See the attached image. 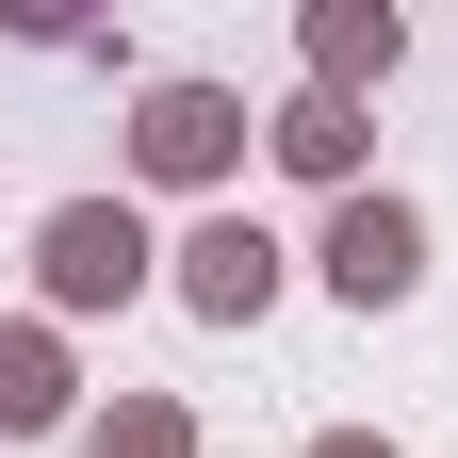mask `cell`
Returning a JSON list of instances; mask_svg holds the SVG:
<instances>
[{
	"instance_id": "obj_1",
	"label": "cell",
	"mask_w": 458,
	"mask_h": 458,
	"mask_svg": "<svg viewBox=\"0 0 458 458\" xmlns=\"http://www.w3.org/2000/svg\"><path fill=\"white\" fill-rule=\"evenodd\" d=\"M49 295H66V311H114V295H131V278H148V229L131 213H114V197H66V213H49Z\"/></svg>"
},
{
	"instance_id": "obj_2",
	"label": "cell",
	"mask_w": 458,
	"mask_h": 458,
	"mask_svg": "<svg viewBox=\"0 0 458 458\" xmlns=\"http://www.w3.org/2000/svg\"><path fill=\"white\" fill-rule=\"evenodd\" d=\"M327 278H344V295H410V278H426V229L410 213H393V197H344V229H327Z\"/></svg>"
},
{
	"instance_id": "obj_3",
	"label": "cell",
	"mask_w": 458,
	"mask_h": 458,
	"mask_svg": "<svg viewBox=\"0 0 458 458\" xmlns=\"http://www.w3.org/2000/svg\"><path fill=\"white\" fill-rule=\"evenodd\" d=\"M131 148H148V181H213V164H229V148H246V114H229L213 82H164Z\"/></svg>"
},
{
	"instance_id": "obj_4",
	"label": "cell",
	"mask_w": 458,
	"mask_h": 458,
	"mask_svg": "<svg viewBox=\"0 0 458 458\" xmlns=\"http://www.w3.org/2000/svg\"><path fill=\"white\" fill-rule=\"evenodd\" d=\"M181 295H197L213 327H246V311L278 295V246H262V229H246V213H213V229H197V246H181Z\"/></svg>"
},
{
	"instance_id": "obj_5",
	"label": "cell",
	"mask_w": 458,
	"mask_h": 458,
	"mask_svg": "<svg viewBox=\"0 0 458 458\" xmlns=\"http://www.w3.org/2000/svg\"><path fill=\"white\" fill-rule=\"evenodd\" d=\"M66 410V360H49V327H0V426H49Z\"/></svg>"
},
{
	"instance_id": "obj_6",
	"label": "cell",
	"mask_w": 458,
	"mask_h": 458,
	"mask_svg": "<svg viewBox=\"0 0 458 458\" xmlns=\"http://www.w3.org/2000/svg\"><path fill=\"white\" fill-rule=\"evenodd\" d=\"M278 164H311V181H344V164H360V114H344V98H295V114H278Z\"/></svg>"
},
{
	"instance_id": "obj_7",
	"label": "cell",
	"mask_w": 458,
	"mask_h": 458,
	"mask_svg": "<svg viewBox=\"0 0 458 458\" xmlns=\"http://www.w3.org/2000/svg\"><path fill=\"white\" fill-rule=\"evenodd\" d=\"M98 458H197V426H181V410H114Z\"/></svg>"
},
{
	"instance_id": "obj_8",
	"label": "cell",
	"mask_w": 458,
	"mask_h": 458,
	"mask_svg": "<svg viewBox=\"0 0 458 458\" xmlns=\"http://www.w3.org/2000/svg\"><path fill=\"white\" fill-rule=\"evenodd\" d=\"M311 49H327V82H360V66H393V17H327Z\"/></svg>"
},
{
	"instance_id": "obj_9",
	"label": "cell",
	"mask_w": 458,
	"mask_h": 458,
	"mask_svg": "<svg viewBox=\"0 0 458 458\" xmlns=\"http://www.w3.org/2000/svg\"><path fill=\"white\" fill-rule=\"evenodd\" d=\"M311 458H393V442H311Z\"/></svg>"
}]
</instances>
